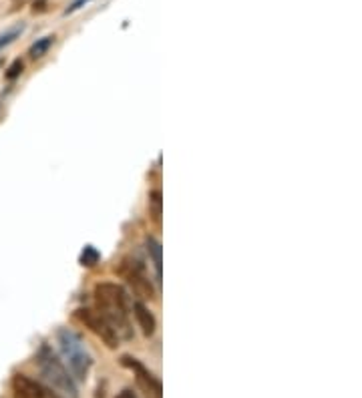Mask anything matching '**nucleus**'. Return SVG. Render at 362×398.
Wrapping results in <instances>:
<instances>
[{
  "instance_id": "nucleus-1",
  "label": "nucleus",
  "mask_w": 362,
  "mask_h": 398,
  "mask_svg": "<svg viewBox=\"0 0 362 398\" xmlns=\"http://www.w3.org/2000/svg\"><path fill=\"white\" fill-rule=\"evenodd\" d=\"M95 300L99 306V312L105 316L109 324L113 326V330L117 332L119 338L131 340L133 338V330H131V322H129V314H131V296L129 292L113 282H103L95 286Z\"/></svg>"
},
{
  "instance_id": "nucleus-2",
  "label": "nucleus",
  "mask_w": 362,
  "mask_h": 398,
  "mask_svg": "<svg viewBox=\"0 0 362 398\" xmlns=\"http://www.w3.org/2000/svg\"><path fill=\"white\" fill-rule=\"evenodd\" d=\"M56 342L61 348V354L71 368V374L77 380H87L89 372L93 368V356L87 350V346L83 342L77 332L68 330V328H61L56 332Z\"/></svg>"
},
{
  "instance_id": "nucleus-3",
  "label": "nucleus",
  "mask_w": 362,
  "mask_h": 398,
  "mask_svg": "<svg viewBox=\"0 0 362 398\" xmlns=\"http://www.w3.org/2000/svg\"><path fill=\"white\" fill-rule=\"evenodd\" d=\"M37 364H39L42 376L51 382V385L63 392L68 398H79V388L77 382L73 378V374L68 372V368L63 364V360H59V356L53 352L51 346H40V350L37 352Z\"/></svg>"
},
{
  "instance_id": "nucleus-4",
  "label": "nucleus",
  "mask_w": 362,
  "mask_h": 398,
  "mask_svg": "<svg viewBox=\"0 0 362 398\" xmlns=\"http://www.w3.org/2000/svg\"><path fill=\"white\" fill-rule=\"evenodd\" d=\"M119 274L123 276V279H127V284L131 286V290L139 300H153L155 298V288L149 279L147 270L139 260L125 258L121 262Z\"/></svg>"
},
{
  "instance_id": "nucleus-5",
  "label": "nucleus",
  "mask_w": 362,
  "mask_h": 398,
  "mask_svg": "<svg viewBox=\"0 0 362 398\" xmlns=\"http://www.w3.org/2000/svg\"><path fill=\"white\" fill-rule=\"evenodd\" d=\"M75 316L79 320L80 324L85 326V328H89V330L93 332L97 338H101V342L109 348H117L119 346V336H117V332L113 330V326L109 324L105 316L99 312V310H93V308H79L77 312H75Z\"/></svg>"
},
{
  "instance_id": "nucleus-6",
  "label": "nucleus",
  "mask_w": 362,
  "mask_h": 398,
  "mask_svg": "<svg viewBox=\"0 0 362 398\" xmlns=\"http://www.w3.org/2000/svg\"><path fill=\"white\" fill-rule=\"evenodd\" d=\"M121 364L133 372L135 380H137L139 388L143 390L145 398H163V386H161L159 378L151 370H147L139 360L133 358V356H123Z\"/></svg>"
},
{
  "instance_id": "nucleus-7",
  "label": "nucleus",
  "mask_w": 362,
  "mask_h": 398,
  "mask_svg": "<svg viewBox=\"0 0 362 398\" xmlns=\"http://www.w3.org/2000/svg\"><path fill=\"white\" fill-rule=\"evenodd\" d=\"M13 394L14 398H61L53 388L44 386L39 380H32L27 374H14Z\"/></svg>"
},
{
  "instance_id": "nucleus-8",
  "label": "nucleus",
  "mask_w": 362,
  "mask_h": 398,
  "mask_svg": "<svg viewBox=\"0 0 362 398\" xmlns=\"http://www.w3.org/2000/svg\"><path fill=\"white\" fill-rule=\"evenodd\" d=\"M131 310H133L135 318H137V324H139V328L141 332L145 334V336H153V332L157 328V322H155V316L149 312V308L141 300H135L133 304H131Z\"/></svg>"
},
{
  "instance_id": "nucleus-9",
  "label": "nucleus",
  "mask_w": 362,
  "mask_h": 398,
  "mask_svg": "<svg viewBox=\"0 0 362 398\" xmlns=\"http://www.w3.org/2000/svg\"><path fill=\"white\" fill-rule=\"evenodd\" d=\"M145 246H147L149 258H151V262L155 265L157 282H161V278H163V250H161V243L155 238L147 236L145 238Z\"/></svg>"
},
{
  "instance_id": "nucleus-10",
  "label": "nucleus",
  "mask_w": 362,
  "mask_h": 398,
  "mask_svg": "<svg viewBox=\"0 0 362 398\" xmlns=\"http://www.w3.org/2000/svg\"><path fill=\"white\" fill-rule=\"evenodd\" d=\"M149 215L155 226H161V215H163V195L159 189L149 191Z\"/></svg>"
},
{
  "instance_id": "nucleus-11",
  "label": "nucleus",
  "mask_w": 362,
  "mask_h": 398,
  "mask_svg": "<svg viewBox=\"0 0 362 398\" xmlns=\"http://www.w3.org/2000/svg\"><path fill=\"white\" fill-rule=\"evenodd\" d=\"M54 44V37L51 35V37H42V39H39L32 47H30V51H28V54H30V59H42L44 54L49 53V49Z\"/></svg>"
},
{
  "instance_id": "nucleus-12",
  "label": "nucleus",
  "mask_w": 362,
  "mask_h": 398,
  "mask_svg": "<svg viewBox=\"0 0 362 398\" xmlns=\"http://www.w3.org/2000/svg\"><path fill=\"white\" fill-rule=\"evenodd\" d=\"M23 32H25V23H18V25H14V27H11L8 30H4V32L0 35V51H2L4 47L13 44L14 40L18 39Z\"/></svg>"
},
{
  "instance_id": "nucleus-13",
  "label": "nucleus",
  "mask_w": 362,
  "mask_h": 398,
  "mask_svg": "<svg viewBox=\"0 0 362 398\" xmlns=\"http://www.w3.org/2000/svg\"><path fill=\"white\" fill-rule=\"evenodd\" d=\"M101 260V253L95 250L93 246H85V250H83V253H80L79 262L83 265H87V267H93V265H97V262Z\"/></svg>"
},
{
  "instance_id": "nucleus-14",
  "label": "nucleus",
  "mask_w": 362,
  "mask_h": 398,
  "mask_svg": "<svg viewBox=\"0 0 362 398\" xmlns=\"http://www.w3.org/2000/svg\"><path fill=\"white\" fill-rule=\"evenodd\" d=\"M23 71H25V63L20 61V59H16V61H13V65L6 68V73H4V77H6V80H14L18 79L20 75H23Z\"/></svg>"
},
{
  "instance_id": "nucleus-15",
  "label": "nucleus",
  "mask_w": 362,
  "mask_h": 398,
  "mask_svg": "<svg viewBox=\"0 0 362 398\" xmlns=\"http://www.w3.org/2000/svg\"><path fill=\"white\" fill-rule=\"evenodd\" d=\"M87 2H89V0H75V2L68 6L67 11H65V14H71V13H75V11H79L80 6H83V4H87Z\"/></svg>"
},
{
  "instance_id": "nucleus-16",
  "label": "nucleus",
  "mask_w": 362,
  "mask_h": 398,
  "mask_svg": "<svg viewBox=\"0 0 362 398\" xmlns=\"http://www.w3.org/2000/svg\"><path fill=\"white\" fill-rule=\"evenodd\" d=\"M47 11V0H37L32 6V13H44Z\"/></svg>"
},
{
  "instance_id": "nucleus-17",
  "label": "nucleus",
  "mask_w": 362,
  "mask_h": 398,
  "mask_svg": "<svg viewBox=\"0 0 362 398\" xmlns=\"http://www.w3.org/2000/svg\"><path fill=\"white\" fill-rule=\"evenodd\" d=\"M115 398H137V394H135L131 388H123V390H121L119 394H117Z\"/></svg>"
}]
</instances>
